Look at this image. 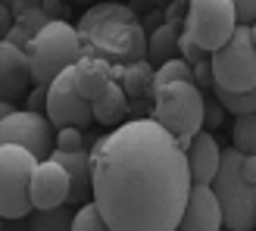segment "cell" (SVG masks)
<instances>
[{"label": "cell", "mask_w": 256, "mask_h": 231, "mask_svg": "<svg viewBox=\"0 0 256 231\" xmlns=\"http://www.w3.org/2000/svg\"><path fill=\"white\" fill-rule=\"evenodd\" d=\"M34 156L16 144L0 147V216L4 219H22L32 212L28 182L34 169Z\"/></svg>", "instance_id": "cell-8"}, {"label": "cell", "mask_w": 256, "mask_h": 231, "mask_svg": "<svg viewBox=\"0 0 256 231\" xmlns=\"http://www.w3.org/2000/svg\"><path fill=\"white\" fill-rule=\"evenodd\" d=\"M72 231H112V228L104 222V216L97 212L94 203H82L72 216Z\"/></svg>", "instance_id": "cell-23"}, {"label": "cell", "mask_w": 256, "mask_h": 231, "mask_svg": "<svg viewBox=\"0 0 256 231\" xmlns=\"http://www.w3.org/2000/svg\"><path fill=\"white\" fill-rule=\"evenodd\" d=\"M232 0H188V12L182 16V32L194 41L203 54L219 50L234 32Z\"/></svg>", "instance_id": "cell-7"}, {"label": "cell", "mask_w": 256, "mask_h": 231, "mask_svg": "<svg viewBox=\"0 0 256 231\" xmlns=\"http://www.w3.org/2000/svg\"><path fill=\"white\" fill-rule=\"evenodd\" d=\"M178 50H182V60H184V62H190V66H194V62H203V56H206V54H203V50H200L194 41H190L184 32L178 34Z\"/></svg>", "instance_id": "cell-26"}, {"label": "cell", "mask_w": 256, "mask_h": 231, "mask_svg": "<svg viewBox=\"0 0 256 231\" xmlns=\"http://www.w3.org/2000/svg\"><path fill=\"white\" fill-rule=\"evenodd\" d=\"M4 6H10V12H19V10H32V6H41V0H0Z\"/></svg>", "instance_id": "cell-31"}, {"label": "cell", "mask_w": 256, "mask_h": 231, "mask_svg": "<svg viewBox=\"0 0 256 231\" xmlns=\"http://www.w3.org/2000/svg\"><path fill=\"white\" fill-rule=\"evenodd\" d=\"M4 144H16L22 150H28L41 162L54 153V125L41 112H28V110L16 112L12 110L10 116L0 119V147Z\"/></svg>", "instance_id": "cell-9"}, {"label": "cell", "mask_w": 256, "mask_h": 231, "mask_svg": "<svg viewBox=\"0 0 256 231\" xmlns=\"http://www.w3.org/2000/svg\"><path fill=\"white\" fill-rule=\"evenodd\" d=\"M69 197V175L62 172V166L54 160H41L32 169V182H28V200L32 210H54L62 206Z\"/></svg>", "instance_id": "cell-11"}, {"label": "cell", "mask_w": 256, "mask_h": 231, "mask_svg": "<svg viewBox=\"0 0 256 231\" xmlns=\"http://www.w3.org/2000/svg\"><path fill=\"white\" fill-rule=\"evenodd\" d=\"M78 4H88V0H78Z\"/></svg>", "instance_id": "cell-36"}, {"label": "cell", "mask_w": 256, "mask_h": 231, "mask_svg": "<svg viewBox=\"0 0 256 231\" xmlns=\"http://www.w3.org/2000/svg\"><path fill=\"white\" fill-rule=\"evenodd\" d=\"M82 56H97L112 66L119 78L122 66L147 60V32L128 4H94L78 22Z\"/></svg>", "instance_id": "cell-2"}, {"label": "cell", "mask_w": 256, "mask_h": 231, "mask_svg": "<svg viewBox=\"0 0 256 231\" xmlns=\"http://www.w3.org/2000/svg\"><path fill=\"white\" fill-rule=\"evenodd\" d=\"M219 231H222V228H219ZM225 231H228V228H225Z\"/></svg>", "instance_id": "cell-37"}, {"label": "cell", "mask_w": 256, "mask_h": 231, "mask_svg": "<svg viewBox=\"0 0 256 231\" xmlns=\"http://www.w3.org/2000/svg\"><path fill=\"white\" fill-rule=\"evenodd\" d=\"M156 4H160V0H132V12L140 19V16H144V12H147L150 6H156Z\"/></svg>", "instance_id": "cell-33"}, {"label": "cell", "mask_w": 256, "mask_h": 231, "mask_svg": "<svg viewBox=\"0 0 256 231\" xmlns=\"http://www.w3.org/2000/svg\"><path fill=\"white\" fill-rule=\"evenodd\" d=\"M72 82H75V91H78L88 104H91L94 97H100L106 91L110 82H116V75H112V66L97 56H82L78 62L72 66Z\"/></svg>", "instance_id": "cell-16"}, {"label": "cell", "mask_w": 256, "mask_h": 231, "mask_svg": "<svg viewBox=\"0 0 256 231\" xmlns=\"http://www.w3.org/2000/svg\"><path fill=\"white\" fill-rule=\"evenodd\" d=\"M178 34H182V19H166L156 32H153V38L147 41V56L153 62H166L175 56L178 50Z\"/></svg>", "instance_id": "cell-19"}, {"label": "cell", "mask_w": 256, "mask_h": 231, "mask_svg": "<svg viewBox=\"0 0 256 231\" xmlns=\"http://www.w3.org/2000/svg\"><path fill=\"white\" fill-rule=\"evenodd\" d=\"M72 216L75 206H69V203L54 210H34L28 212V231H72Z\"/></svg>", "instance_id": "cell-20"}, {"label": "cell", "mask_w": 256, "mask_h": 231, "mask_svg": "<svg viewBox=\"0 0 256 231\" xmlns=\"http://www.w3.org/2000/svg\"><path fill=\"white\" fill-rule=\"evenodd\" d=\"M0 231H4V216H0Z\"/></svg>", "instance_id": "cell-35"}, {"label": "cell", "mask_w": 256, "mask_h": 231, "mask_svg": "<svg viewBox=\"0 0 256 231\" xmlns=\"http://www.w3.org/2000/svg\"><path fill=\"white\" fill-rule=\"evenodd\" d=\"M75 66V62H72ZM72 66L62 69L54 82L47 84V106L44 116L54 128H84L91 125V104L75 91Z\"/></svg>", "instance_id": "cell-10"}, {"label": "cell", "mask_w": 256, "mask_h": 231, "mask_svg": "<svg viewBox=\"0 0 256 231\" xmlns=\"http://www.w3.org/2000/svg\"><path fill=\"white\" fill-rule=\"evenodd\" d=\"M41 12L47 16V22H69V6L62 0H41Z\"/></svg>", "instance_id": "cell-28"}, {"label": "cell", "mask_w": 256, "mask_h": 231, "mask_svg": "<svg viewBox=\"0 0 256 231\" xmlns=\"http://www.w3.org/2000/svg\"><path fill=\"white\" fill-rule=\"evenodd\" d=\"M32 84V72H28V56L25 50L12 47L6 41H0V100H19Z\"/></svg>", "instance_id": "cell-13"}, {"label": "cell", "mask_w": 256, "mask_h": 231, "mask_svg": "<svg viewBox=\"0 0 256 231\" xmlns=\"http://www.w3.org/2000/svg\"><path fill=\"white\" fill-rule=\"evenodd\" d=\"M44 106H47V88H38L28 94V112H41L44 116Z\"/></svg>", "instance_id": "cell-29"}, {"label": "cell", "mask_w": 256, "mask_h": 231, "mask_svg": "<svg viewBox=\"0 0 256 231\" xmlns=\"http://www.w3.org/2000/svg\"><path fill=\"white\" fill-rule=\"evenodd\" d=\"M203 122H206V125H219V122H222V106L203 104Z\"/></svg>", "instance_id": "cell-30"}, {"label": "cell", "mask_w": 256, "mask_h": 231, "mask_svg": "<svg viewBox=\"0 0 256 231\" xmlns=\"http://www.w3.org/2000/svg\"><path fill=\"white\" fill-rule=\"evenodd\" d=\"M219 156L222 147L210 132H197L190 138V144L184 150V162H188V178L190 184H210L216 169H219Z\"/></svg>", "instance_id": "cell-14"}, {"label": "cell", "mask_w": 256, "mask_h": 231, "mask_svg": "<svg viewBox=\"0 0 256 231\" xmlns=\"http://www.w3.org/2000/svg\"><path fill=\"white\" fill-rule=\"evenodd\" d=\"M232 10H234L238 25H253V19H256V0H232Z\"/></svg>", "instance_id": "cell-27"}, {"label": "cell", "mask_w": 256, "mask_h": 231, "mask_svg": "<svg viewBox=\"0 0 256 231\" xmlns=\"http://www.w3.org/2000/svg\"><path fill=\"white\" fill-rule=\"evenodd\" d=\"M54 150H88L82 128H56L54 134Z\"/></svg>", "instance_id": "cell-25"}, {"label": "cell", "mask_w": 256, "mask_h": 231, "mask_svg": "<svg viewBox=\"0 0 256 231\" xmlns=\"http://www.w3.org/2000/svg\"><path fill=\"white\" fill-rule=\"evenodd\" d=\"M12 28V12H10V6H4L0 4V41L6 38V32Z\"/></svg>", "instance_id": "cell-32"}, {"label": "cell", "mask_w": 256, "mask_h": 231, "mask_svg": "<svg viewBox=\"0 0 256 231\" xmlns=\"http://www.w3.org/2000/svg\"><path fill=\"white\" fill-rule=\"evenodd\" d=\"M203 88L194 82H169L153 91L150 119L172 138H194L203 128Z\"/></svg>", "instance_id": "cell-6"}, {"label": "cell", "mask_w": 256, "mask_h": 231, "mask_svg": "<svg viewBox=\"0 0 256 231\" xmlns=\"http://www.w3.org/2000/svg\"><path fill=\"white\" fill-rule=\"evenodd\" d=\"M91 203L112 231H175L190 188L184 153L153 119H132L97 138Z\"/></svg>", "instance_id": "cell-1"}, {"label": "cell", "mask_w": 256, "mask_h": 231, "mask_svg": "<svg viewBox=\"0 0 256 231\" xmlns=\"http://www.w3.org/2000/svg\"><path fill=\"white\" fill-rule=\"evenodd\" d=\"M50 160L62 166V172L69 175V206H82L91 197V160L88 150H54Z\"/></svg>", "instance_id": "cell-15"}, {"label": "cell", "mask_w": 256, "mask_h": 231, "mask_svg": "<svg viewBox=\"0 0 256 231\" xmlns=\"http://www.w3.org/2000/svg\"><path fill=\"white\" fill-rule=\"evenodd\" d=\"M182 231H219L222 228V210L210 184H190L184 197V210L178 219Z\"/></svg>", "instance_id": "cell-12"}, {"label": "cell", "mask_w": 256, "mask_h": 231, "mask_svg": "<svg viewBox=\"0 0 256 231\" xmlns=\"http://www.w3.org/2000/svg\"><path fill=\"white\" fill-rule=\"evenodd\" d=\"M12 25L16 28H22L25 34H38L47 25V16L41 12V6H32V10H19V12H12Z\"/></svg>", "instance_id": "cell-24"}, {"label": "cell", "mask_w": 256, "mask_h": 231, "mask_svg": "<svg viewBox=\"0 0 256 231\" xmlns=\"http://www.w3.org/2000/svg\"><path fill=\"white\" fill-rule=\"evenodd\" d=\"M12 112V104H6V100H0V119H4V116H10Z\"/></svg>", "instance_id": "cell-34"}, {"label": "cell", "mask_w": 256, "mask_h": 231, "mask_svg": "<svg viewBox=\"0 0 256 231\" xmlns=\"http://www.w3.org/2000/svg\"><path fill=\"white\" fill-rule=\"evenodd\" d=\"M119 88L125 91L128 100H144L147 94H153V66L147 60L132 62V66H122L119 72Z\"/></svg>", "instance_id": "cell-18"}, {"label": "cell", "mask_w": 256, "mask_h": 231, "mask_svg": "<svg viewBox=\"0 0 256 231\" xmlns=\"http://www.w3.org/2000/svg\"><path fill=\"white\" fill-rule=\"evenodd\" d=\"M244 153L225 147L219 156V169L212 175V194L222 210V225L228 231H253L256 228V184L247 182L240 172Z\"/></svg>", "instance_id": "cell-3"}, {"label": "cell", "mask_w": 256, "mask_h": 231, "mask_svg": "<svg viewBox=\"0 0 256 231\" xmlns=\"http://www.w3.org/2000/svg\"><path fill=\"white\" fill-rule=\"evenodd\" d=\"M232 147L238 153H256V112H244L234 119V128H232Z\"/></svg>", "instance_id": "cell-21"}, {"label": "cell", "mask_w": 256, "mask_h": 231, "mask_svg": "<svg viewBox=\"0 0 256 231\" xmlns=\"http://www.w3.org/2000/svg\"><path fill=\"white\" fill-rule=\"evenodd\" d=\"M212 84L222 91H256V32L253 25H234L232 38L212 50L210 60Z\"/></svg>", "instance_id": "cell-5"}, {"label": "cell", "mask_w": 256, "mask_h": 231, "mask_svg": "<svg viewBox=\"0 0 256 231\" xmlns=\"http://www.w3.org/2000/svg\"><path fill=\"white\" fill-rule=\"evenodd\" d=\"M212 94L219 100L222 112H234V116H244V112H256V94L247 91V94H238V91H222V88L212 84Z\"/></svg>", "instance_id": "cell-22"}, {"label": "cell", "mask_w": 256, "mask_h": 231, "mask_svg": "<svg viewBox=\"0 0 256 231\" xmlns=\"http://www.w3.org/2000/svg\"><path fill=\"white\" fill-rule=\"evenodd\" d=\"M128 112V97L119 88V82H110L106 91L91 100V119L104 122V125H116L122 122V116Z\"/></svg>", "instance_id": "cell-17"}, {"label": "cell", "mask_w": 256, "mask_h": 231, "mask_svg": "<svg viewBox=\"0 0 256 231\" xmlns=\"http://www.w3.org/2000/svg\"><path fill=\"white\" fill-rule=\"evenodd\" d=\"M28 72H32V84L47 88L62 69H69L72 62L82 60V44H78V32L69 22H47L38 34H32L28 47Z\"/></svg>", "instance_id": "cell-4"}]
</instances>
